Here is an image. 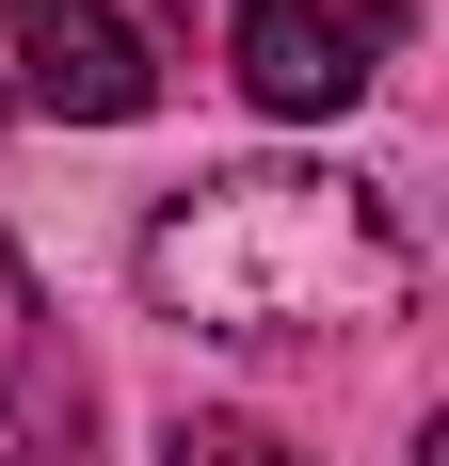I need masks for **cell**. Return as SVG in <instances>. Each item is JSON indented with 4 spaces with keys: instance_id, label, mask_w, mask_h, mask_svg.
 <instances>
[{
    "instance_id": "6da1fadb",
    "label": "cell",
    "mask_w": 449,
    "mask_h": 466,
    "mask_svg": "<svg viewBox=\"0 0 449 466\" xmlns=\"http://www.w3.org/2000/svg\"><path fill=\"white\" fill-rule=\"evenodd\" d=\"M417 289V241L385 177L337 161H224L145 209V306L193 338H354Z\"/></svg>"
},
{
    "instance_id": "7a4b0ae2",
    "label": "cell",
    "mask_w": 449,
    "mask_h": 466,
    "mask_svg": "<svg viewBox=\"0 0 449 466\" xmlns=\"http://www.w3.org/2000/svg\"><path fill=\"white\" fill-rule=\"evenodd\" d=\"M385 33H402V0H241L224 65H241L257 113L321 129V113H354V96H369V48H385Z\"/></svg>"
},
{
    "instance_id": "3957f363",
    "label": "cell",
    "mask_w": 449,
    "mask_h": 466,
    "mask_svg": "<svg viewBox=\"0 0 449 466\" xmlns=\"http://www.w3.org/2000/svg\"><path fill=\"white\" fill-rule=\"evenodd\" d=\"M0 33H16V81L0 96H33V113H65V129H129L145 96H161V65H145V33L113 16V0H16Z\"/></svg>"
},
{
    "instance_id": "277c9868",
    "label": "cell",
    "mask_w": 449,
    "mask_h": 466,
    "mask_svg": "<svg viewBox=\"0 0 449 466\" xmlns=\"http://www.w3.org/2000/svg\"><path fill=\"white\" fill-rule=\"evenodd\" d=\"M161 466H305V451H273L257 419H177V434H161Z\"/></svg>"
},
{
    "instance_id": "5b68a950",
    "label": "cell",
    "mask_w": 449,
    "mask_h": 466,
    "mask_svg": "<svg viewBox=\"0 0 449 466\" xmlns=\"http://www.w3.org/2000/svg\"><path fill=\"white\" fill-rule=\"evenodd\" d=\"M16 338H33V274H16V241H0V370H16Z\"/></svg>"
},
{
    "instance_id": "8992f818",
    "label": "cell",
    "mask_w": 449,
    "mask_h": 466,
    "mask_svg": "<svg viewBox=\"0 0 449 466\" xmlns=\"http://www.w3.org/2000/svg\"><path fill=\"white\" fill-rule=\"evenodd\" d=\"M0 113H16V96H0Z\"/></svg>"
}]
</instances>
